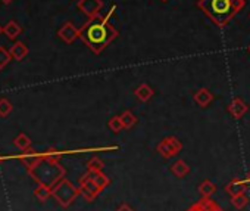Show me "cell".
<instances>
[{
    "mask_svg": "<svg viewBox=\"0 0 250 211\" xmlns=\"http://www.w3.org/2000/svg\"><path fill=\"white\" fill-rule=\"evenodd\" d=\"M58 36H59L65 43L71 45V43H74L77 39H80V30L75 28L72 23H65V24L59 28Z\"/></svg>",
    "mask_w": 250,
    "mask_h": 211,
    "instance_id": "9",
    "label": "cell"
},
{
    "mask_svg": "<svg viewBox=\"0 0 250 211\" xmlns=\"http://www.w3.org/2000/svg\"><path fill=\"white\" fill-rule=\"evenodd\" d=\"M187 211H224V210L210 198H202L197 202H194Z\"/></svg>",
    "mask_w": 250,
    "mask_h": 211,
    "instance_id": "10",
    "label": "cell"
},
{
    "mask_svg": "<svg viewBox=\"0 0 250 211\" xmlns=\"http://www.w3.org/2000/svg\"><path fill=\"white\" fill-rule=\"evenodd\" d=\"M231 204H232L234 208L243 210V208L247 207V204H249V196L246 195V192H244V193H240V195H237V196H231Z\"/></svg>",
    "mask_w": 250,
    "mask_h": 211,
    "instance_id": "22",
    "label": "cell"
},
{
    "mask_svg": "<svg viewBox=\"0 0 250 211\" xmlns=\"http://www.w3.org/2000/svg\"><path fill=\"white\" fill-rule=\"evenodd\" d=\"M43 158V155H39V154H34V152H25L22 157H21V161L27 165V168H33L40 160Z\"/></svg>",
    "mask_w": 250,
    "mask_h": 211,
    "instance_id": "20",
    "label": "cell"
},
{
    "mask_svg": "<svg viewBox=\"0 0 250 211\" xmlns=\"http://www.w3.org/2000/svg\"><path fill=\"white\" fill-rule=\"evenodd\" d=\"M246 186H247V183L244 182V179H243V180H240V179H232V180L225 186V192H227L229 196H237V195L246 192Z\"/></svg>",
    "mask_w": 250,
    "mask_h": 211,
    "instance_id": "12",
    "label": "cell"
},
{
    "mask_svg": "<svg viewBox=\"0 0 250 211\" xmlns=\"http://www.w3.org/2000/svg\"><path fill=\"white\" fill-rule=\"evenodd\" d=\"M77 8L88 17V20L99 17V12L103 8V2L102 0H80Z\"/></svg>",
    "mask_w": 250,
    "mask_h": 211,
    "instance_id": "7",
    "label": "cell"
},
{
    "mask_svg": "<svg viewBox=\"0 0 250 211\" xmlns=\"http://www.w3.org/2000/svg\"><path fill=\"white\" fill-rule=\"evenodd\" d=\"M155 92L149 84H140L136 90H134V96L140 100V102H149L153 97Z\"/></svg>",
    "mask_w": 250,
    "mask_h": 211,
    "instance_id": "14",
    "label": "cell"
},
{
    "mask_svg": "<svg viewBox=\"0 0 250 211\" xmlns=\"http://www.w3.org/2000/svg\"><path fill=\"white\" fill-rule=\"evenodd\" d=\"M116 211H136L133 207H130L128 204H122L119 205V208H116Z\"/></svg>",
    "mask_w": 250,
    "mask_h": 211,
    "instance_id": "28",
    "label": "cell"
},
{
    "mask_svg": "<svg viewBox=\"0 0 250 211\" xmlns=\"http://www.w3.org/2000/svg\"><path fill=\"white\" fill-rule=\"evenodd\" d=\"M78 189H80V195H83L84 196V199L85 201H88V202H93L103 190L87 176V173L84 174V176H81L80 177V186H78Z\"/></svg>",
    "mask_w": 250,
    "mask_h": 211,
    "instance_id": "6",
    "label": "cell"
},
{
    "mask_svg": "<svg viewBox=\"0 0 250 211\" xmlns=\"http://www.w3.org/2000/svg\"><path fill=\"white\" fill-rule=\"evenodd\" d=\"M161 2H168V0H161Z\"/></svg>",
    "mask_w": 250,
    "mask_h": 211,
    "instance_id": "32",
    "label": "cell"
},
{
    "mask_svg": "<svg viewBox=\"0 0 250 211\" xmlns=\"http://www.w3.org/2000/svg\"><path fill=\"white\" fill-rule=\"evenodd\" d=\"M80 195V189L75 188L69 180H66L65 177L58 182L53 188H52V196L62 205V207H69L77 196Z\"/></svg>",
    "mask_w": 250,
    "mask_h": 211,
    "instance_id": "4",
    "label": "cell"
},
{
    "mask_svg": "<svg viewBox=\"0 0 250 211\" xmlns=\"http://www.w3.org/2000/svg\"><path fill=\"white\" fill-rule=\"evenodd\" d=\"M9 52H11V55H12L14 59L22 61V59L28 55V47H27L22 42H17V43H14V46L11 47Z\"/></svg>",
    "mask_w": 250,
    "mask_h": 211,
    "instance_id": "17",
    "label": "cell"
},
{
    "mask_svg": "<svg viewBox=\"0 0 250 211\" xmlns=\"http://www.w3.org/2000/svg\"><path fill=\"white\" fill-rule=\"evenodd\" d=\"M104 167V163L99 157H93L87 163V171H102Z\"/></svg>",
    "mask_w": 250,
    "mask_h": 211,
    "instance_id": "25",
    "label": "cell"
},
{
    "mask_svg": "<svg viewBox=\"0 0 250 211\" xmlns=\"http://www.w3.org/2000/svg\"><path fill=\"white\" fill-rule=\"evenodd\" d=\"M34 195L40 199V201H46L47 198L52 196V188H47L44 185H39L36 189H34Z\"/></svg>",
    "mask_w": 250,
    "mask_h": 211,
    "instance_id": "24",
    "label": "cell"
},
{
    "mask_svg": "<svg viewBox=\"0 0 250 211\" xmlns=\"http://www.w3.org/2000/svg\"><path fill=\"white\" fill-rule=\"evenodd\" d=\"M171 173H172L175 177L183 179V177H186V176L190 173V165H188L184 160H178V161H175V163L171 165Z\"/></svg>",
    "mask_w": 250,
    "mask_h": 211,
    "instance_id": "15",
    "label": "cell"
},
{
    "mask_svg": "<svg viewBox=\"0 0 250 211\" xmlns=\"http://www.w3.org/2000/svg\"><path fill=\"white\" fill-rule=\"evenodd\" d=\"M107 127L113 132V133H119L121 130H124L122 121H121V116H115L107 121Z\"/></svg>",
    "mask_w": 250,
    "mask_h": 211,
    "instance_id": "26",
    "label": "cell"
},
{
    "mask_svg": "<svg viewBox=\"0 0 250 211\" xmlns=\"http://www.w3.org/2000/svg\"><path fill=\"white\" fill-rule=\"evenodd\" d=\"M115 11L116 6L113 5L107 15L91 18L80 28V39L96 55L102 53L118 36L116 28L110 23Z\"/></svg>",
    "mask_w": 250,
    "mask_h": 211,
    "instance_id": "1",
    "label": "cell"
},
{
    "mask_svg": "<svg viewBox=\"0 0 250 211\" xmlns=\"http://www.w3.org/2000/svg\"><path fill=\"white\" fill-rule=\"evenodd\" d=\"M2 33H3V28H2V27H0V34H2Z\"/></svg>",
    "mask_w": 250,
    "mask_h": 211,
    "instance_id": "31",
    "label": "cell"
},
{
    "mask_svg": "<svg viewBox=\"0 0 250 211\" xmlns=\"http://www.w3.org/2000/svg\"><path fill=\"white\" fill-rule=\"evenodd\" d=\"M3 33L8 36V39H11V40H15L21 33H22V28H21V25L17 23V21H9L5 27H3Z\"/></svg>",
    "mask_w": 250,
    "mask_h": 211,
    "instance_id": "16",
    "label": "cell"
},
{
    "mask_svg": "<svg viewBox=\"0 0 250 211\" xmlns=\"http://www.w3.org/2000/svg\"><path fill=\"white\" fill-rule=\"evenodd\" d=\"M121 121L125 130H130L137 124V117L131 113V111H124L121 114Z\"/></svg>",
    "mask_w": 250,
    "mask_h": 211,
    "instance_id": "19",
    "label": "cell"
},
{
    "mask_svg": "<svg viewBox=\"0 0 250 211\" xmlns=\"http://www.w3.org/2000/svg\"><path fill=\"white\" fill-rule=\"evenodd\" d=\"M216 192V185L210 180H203L199 185V193L202 198H210Z\"/></svg>",
    "mask_w": 250,
    "mask_h": 211,
    "instance_id": "18",
    "label": "cell"
},
{
    "mask_svg": "<svg viewBox=\"0 0 250 211\" xmlns=\"http://www.w3.org/2000/svg\"><path fill=\"white\" fill-rule=\"evenodd\" d=\"M58 160L59 158H53L44 154L43 158L28 170V173L39 182V185L53 188L65 177V168L58 163Z\"/></svg>",
    "mask_w": 250,
    "mask_h": 211,
    "instance_id": "3",
    "label": "cell"
},
{
    "mask_svg": "<svg viewBox=\"0 0 250 211\" xmlns=\"http://www.w3.org/2000/svg\"><path fill=\"white\" fill-rule=\"evenodd\" d=\"M87 176L102 189L104 190L110 185V179L103 173V171H87Z\"/></svg>",
    "mask_w": 250,
    "mask_h": 211,
    "instance_id": "13",
    "label": "cell"
},
{
    "mask_svg": "<svg viewBox=\"0 0 250 211\" xmlns=\"http://www.w3.org/2000/svg\"><path fill=\"white\" fill-rule=\"evenodd\" d=\"M12 2H14V0H2V3H5V5H9Z\"/></svg>",
    "mask_w": 250,
    "mask_h": 211,
    "instance_id": "30",
    "label": "cell"
},
{
    "mask_svg": "<svg viewBox=\"0 0 250 211\" xmlns=\"http://www.w3.org/2000/svg\"><path fill=\"white\" fill-rule=\"evenodd\" d=\"M181 149H183V142L175 136H168L162 139L156 146L158 154H161L164 158H174L181 152Z\"/></svg>",
    "mask_w": 250,
    "mask_h": 211,
    "instance_id": "5",
    "label": "cell"
},
{
    "mask_svg": "<svg viewBox=\"0 0 250 211\" xmlns=\"http://www.w3.org/2000/svg\"><path fill=\"white\" fill-rule=\"evenodd\" d=\"M14 143H15V146H17L18 149H21V151H28V149L31 148V139H30L27 135H24V133H20V135L15 138Z\"/></svg>",
    "mask_w": 250,
    "mask_h": 211,
    "instance_id": "21",
    "label": "cell"
},
{
    "mask_svg": "<svg viewBox=\"0 0 250 211\" xmlns=\"http://www.w3.org/2000/svg\"><path fill=\"white\" fill-rule=\"evenodd\" d=\"M11 52H8L3 46H0V70H3L11 62Z\"/></svg>",
    "mask_w": 250,
    "mask_h": 211,
    "instance_id": "27",
    "label": "cell"
},
{
    "mask_svg": "<svg viewBox=\"0 0 250 211\" xmlns=\"http://www.w3.org/2000/svg\"><path fill=\"white\" fill-rule=\"evenodd\" d=\"M244 182H246L247 185H250V173H249V174L246 176V179H244Z\"/></svg>",
    "mask_w": 250,
    "mask_h": 211,
    "instance_id": "29",
    "label": "cell"
},
{
    "mask_svg": "<svg viewBox=\"0 0 250 211\" xmlns=\"http://www.w3.org/2000/svg\"><path fill=\"white\" fill-rule=\"evenodd\" d=\"M12 110H14V107H12L11 100L6 97H0V117L2 118L8 117L12 113Z\"/></svg>",
    "mask_w": 250,
    "mask_h": 211,
    "instance_id": "23",
    "label": "cell"
},
{
    "mask_svg": "<svg viewBox=\"0 0 250 211\" xmlns=\"http://www.w3.org/2000/svg\"><path fill=\"white\" fill-rule=\"evenodd\" d=\"M227 111L231 114L232 118L240 120L246 116V113L249 111V105L241 99V97H234L228 105H227Z\"/></svg>",
    "mask_w": 250,
    "mask_h": 211,
    "instance_id": "8",
    "label": "cell"
},
{
    "mask_svg": "<svg viewBox=\"0 0 250 211\" xmlns=\"http://www.w3.org/2000/svg\"><path fill=\"white\" fill-rule=\"evenodd\" d=\"M247 50H249V53H250V46H249V49H247Z\"/></svg>",
    "mask_w": 250,
    "mask_h": 211,
    "instance_id": "33",
    "label": "cell"
},
{
    "mask_svg": "<svg viewBox=\"0 0 250 211\" xmlns=\"http://www.w3.org/2000/svg\"><path fill=\"white\" fill-rule=\"evenodd\" d=\"M197 8L218 27H225L244 8V0H199Z\"/></svg>",
    "mask_w": 250,
    "mask_h": 211,
    "instance_id": "2",
    "label": "cell"
},
{
    "mask_svg": "<svg viewBox=\"0 0 250 211\" xmlns=\"http://www.w3.org/2000/svg\"><path fill=\"white\" fill-rule=\"evenodd\" d=\"M193 99L194 102L199 105L200 108H206L208 105L213 100V93L209 90V89H199L194 94H193Z\"/></svg>",
    "mask_w": 250,
    "mask_h": 211,
    "instance_id": "11",
    "label": "cell"
}]
</instances>
